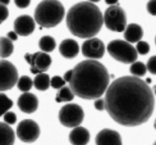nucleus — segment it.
Here are the masks:
<instances>
[{"mask_svg":"<svg viewBox=\"0 0 156 145\" xmlns=\"http://www.w3.org/2000/svg\"><path fill=\"white\" fill-rule=\"evenodd\" d=\"M72 75H73V69L69 70V71H66V72L65 73V74H64V81H65L66 82H69V83L70 80H71L72 78Z\"/></svg>","mask_w":156,"mask_h":145,"instance_id":"nucleus-35","label":"nucleus"},{"mask_svg":"<svg viewBox=\"0 0 156 145\" xmlns=\"http://www.w3.org/2000/svg\"><path fill=\"white\" fill-rule=\"evenodd\" d=\"M153 145H156V141H155V143H154V144H153Z\"/></svg>","mask_w":156,"mask_h":145,"instance_id":"nucleus-41","label":"nucleus"},{"mask_svg":"<svg viewBox=\"0 0 156 145\" xmlns=\"http://www.w3.org/2000/svg\"><path fill=\"white\" fill-rule=\"evenodd\" d=\"M108 51L115 60L124 64H133L138 57L136 49L129 43L121 40H114L108 45Z\"/></svg>","mask_w":156,"mask_h":145,"instance_id":"nucleus-5","label":"nucleus"},{"mask_svg":"<svg viewBox=\"0 0 156 145\" xmlns=\"http://www.w3.org/2000/svg\"><path fill=\"white\" fill-rule=\"evenodd\" d=\"M0 3L4 5H7L9 4V1H0Z\"/></svg>","mask_w":156,"mask_h":145,"instance_id":"nucleus-37","label":"nucleus"},{"mask_svg":"<svg viewBox=\"0 0 156 145\" xmlns=\"http://www.w3.org/2000/svg\"><path fill=\"white\" fill-rule=\"evenodd\" d=\"M16 67L7 60H0V91L10 90L18 83Z\"/></svg>","mask_w":156,"mask_h":145,"instance_id":"nucleus-8","label":"nucleus"},{"mask_svg":"<svg viewBox=\"0 0 156 145\" xmlns=\"http://www.w3.org/2000/svg\"><path fill=\"white\" fill-rule=\"evenodd\" d=\"M34 85L38 91H46L50 85V76L46 73L38 74L34 79Z\"/></svg>","mask_w":156,"mask_h":145,"instance_id":"nucleus-19","label":"nucleus"},{"mask_svg":"<svg viewBox=\"0 0 156 145\" xmlns=\"http://www.w3.org/2000/svg\"><path fill=\"white\" fill-rule=\"evenodd\" d=\"M34 85V81L31 80L30 77L28 76H21L18 81L17 86L18 88L22 92L27 93V91L31 89L32 86Z\"/></svg>","mask_w":156,"mask_h":145,"instance_id":"nucleus-24","label":"nucleus"},{"mask_svg":"<svg viewBox=\"0 0 156 145\" xmlns=\"http://www.w3.org/2000/svg\"><path fill=\"white\" fill-rule=\"evenodd\" d=\"M14 50V45L12 40L8 37H0V56L2 58L9 57Z\"/></svg>","mask_w":156,"mask_h":145,"instance_id":"nucleus-20","label":"nucleus"},{"mask_svg":"<svg viewBox=\"0 0 156 145\" xmlns=\"http://www.w3.org/2000/svg\"><path fill=\"white\" fill-rule=\"evenodd\" d=\"M129 71L134 77H143L146 74L147 67L142 62H135L131 65L130 68H129Z\"/></svg>","mask_w":156,"mask_h":145,"instance_id":"nucleus-23","label":"nucleus"},{"mask_svg":"<svg viewBox=\"0 0 156 145\" xmlns=\"http://www.w3.org/2000/svg\"><path fill=\"white\" fill-rule=\"evenodd\" d=\"M74 97L75 94L70 87H63L58 91L56 97V101L57 103L72 101Z\"/></svg>","mask_w":156,"mask_h":145,"instance_id":"nucleus-22","label":"nucleus"},{"mask_svg":"<svg viewBox=\"0 0 156 145\" xmlns=\"http://www.w3.org/2000/svg\"><path fill=\"white\" fill-rule=\"evenodd\" d=\"M124 38L128 43H136L141 41L143 36V30L137 24H129L124 30Z\"/></svg>","mask_w":156,"mask_h":145,"instance_id":"nucleus-17","label":"nucleus"},{"mask_svg":"<svg viewBox=\"0 0 156 145\" xmlns=\"http://www.w3.org/2000/svg\"><path fill=\"white\" fill-rule=\"evenodd\" d=\"M40 127L32 119H24L17 127V135L21 141L25 143L34 142L40 136Z\"/></svg>","mask_w":156,"mask_h":145,"instance_id":"nucleus-10","label":"nucleus"},{"mask_svg":"<svg viewBox=\"0 0 156 145\" xmlns=\"http://www.w3.org/2000/svg\"><path fill=\"white\" fill-rule=\"evenodd\" d=\"M95 143L96 145H122V139L117 132L105 129L98 134Z\"/></svg>","mask_w":156,"mask_h":145,"instance_id":"nucleus-13","label":"nucleus"},{"mask_svg":"<svg viewBox=\"0 0 156 145\" xmlns=\"http://www.w3.org/2000/svg\"><path fill=\"white\" fill-rule=\"evenodd\" d=\"M15 3L17 7L20 8V9H24V8H27V6L30 5V1H28V0H18V1H15Z\"/></svg>","mask_w":156,"mask_h":145,"instance_id":"nucleus-33","label":"nucleus"},{"mask_svg":"<svg viewBox=\"0 0 156 145\" xmlns=\"http://www.w3.org/2000/svg\"><path fill=\"white\" fill-rule=\"evenodd\" d=\"M154 91H155V94L156 95V85H155V86H154Z\"/></svg>","mask_w":156,"mask_h":145,"instance_id":"nucleus-39","label":"nucleus"},{"mask_svg":"<svg viewBox=\"0 0 156 145\" xmlns=\"http://www.w3.org/2000/svg\"><path fill=\"white\" fill-rule=\"evenodd\" d=\"M94 107L97 110L103 111L106 109V103L105 99L98 98L94 101Z\"/></svg>","mask_w":156,"mask_h":145,"instance_id":"nucleus-31","label":"nucleus"},{"mask_svg":"<svg viewBox=\"0 0 156 145\" xmlns=\"http://www.w3.org/2000/svg\"><path fill=\"white\" fill-rule=\"evenodd\" d=\"M24 59L30 65V71L33 74H41L47 71L52 63L50 55L44 52L26 53Z\"/></svg>","mask_w":156,"mask_h":145,"instance_id":"nucleus-9","label":"nucleus"},{"mask_svg":"<svg viewBox=\"0 0 156 145\" xmlns=\"http://www.w3.org/2000/svg\"><path fill=\"white\" fill-rule=\"evenodd\" d=\"M4 121L8 125H13L16 123L17 116L15 112H7L4 115Z\"/></svg>","mask_w":156,"mask_h":145,"instance_id":"nucleus-29","label":"nucleus"},{"mask_svg":"<svg viewBox=\"0 0 156 145\" xmlns=\"http://www.w3.org/2000/svg\"><path fill=\"white\" fill-rule=\"evenodd\" d=\"M34 29V20L29 15H21L18 17L14 22V31L19 36H28L33 33Z\"/></svg>","mask_w":156,"mask_h":145,"instance_id":"nucleus-12","label":"nucleus"},{"mask_svg":"<svg viewBox=\"0 0 156 145\" xmlns=\"http://www.w3.org/2000/svg\"><path fill=\"white\" fill-rule=\"evenodd\" d=\"M104 23L111 31H124L126 27V12L119 5L110 6L105 12Z\"/></svg>","mask_w":156,"mask_h":145,"instance_id":"nucleus-6","label":"nucleus"},{"mask_svg":"<svg viewBox=\"0 0 156 145\" xmlns=\"http://www.w3.org/2000/svg\"><path fill=\"white\" fill-rule=\"evenodd\" d=\"M18 106L23 112L30 114L33 113L37 109L38 99L31 93H24L18 100Z\"/></svg>","mask_w":156,"mask_h":145,"instance_id":"nucleus-14","label":"nucleus"},{"mask_svg":"<svg viewBox=\"0 0 156 145\" xmlns=\"http://www.w3.org/2000/svg\"><path fill=\"white\" fill-rule=\"evenodd\" d=\"M110 78L109 72L103 64L97 60H85L73 69L69 87L80 98L94 100L106 92Z\"/></svg>","mask_w":156,"mask_h":145,"instance_id":"nucleus-2","label":"nucleus"},{"mask_svg":"<svg viewBox=\"0 0 156 145\" xmlns=\"http://www.w3.org/2000/svg\"><path fill=\"white\" fill-rule=\"evenodd\" d=\"M65 16V9L59 1H43L34 11V19L40 26L50 28L57 26Z\"/></svg>","mask_w":156,"mask_h":145,"instance_id":"nucleus-4","label":"nucleus"},{"mask_svg":"<svg viewBox=\"0 0 156 145\" xmlns=\"http://www.w3.org/2000/svg\"><path fill=\"white\" fill-rule=\"evenodd\" d=\"M106 3H107V4L110 5H111V6L117 5H118V2H117V1H114V2H110V1L108 2V1H107Z\"/></svg>","mask_w":156,"mask_h":145,"instance_id":"nucleus-36","label":"nucleus"},{"mask_svg":"<svg viewBox=\"0 0 156 145\" xmlns=\"http://www.w3.org/2000/svg\"><path fill=\"white\" fill-rule=\"evenodd\" d=\"M103 23V15L92 2L74 5L66 15L67 27L74 36L79 38H92L99 33Z\"/></svg>","mask_w":156,"mask_h":145,"instance_id":"nucleus-3","label":"nucleus"},{"mask_svg":"<svg viewBox=\"0 0 156 145\" xmlns=\"http://www.w3.org/2000/svg\"><path fill=\"white\" fill-rule=\"evenodd\" d=\"M9 17V9L7 6L0 3V24L7 19Z\"/></svg>","mask_w":156,"mask_h":145,"instance_id":"nucleus-30","label":"nucleus"},{"mask_svg":"<svg viewBox=\"0 0 156 145\" xmlns=\"http://www.w3.org/2000/svg\"><path fill=\"white\" fill-rule=\"evenodd\" d=\"M15 139L13 129L6 123H0V145H13Z\"/></svg>","mask_w":156,"mask_h":145,"instance_id":"nucleus-18","label":"nucleus"},{"mask_svg":"<svg viewBox=\"0 0 156 145\" xmlns=\"http://www.w3.org/2000/svg\"><path fill=\"white\" fill-rule=\"evenodd\" d=\"M147 11L150 15L156 16V1H149L148 2Z\"/></svg>","mask_w":156,"mask_h":145,"instance_id":"nucleus-32","label":"nucleus"},{"mask_svg":"<svg viewBox=\"0 0 156 145\" xmlns=\"http://www.w3.org/2000/svg\"><path fill=\"white\" fill-rule=\"evenodd\" d=\"M146 67H147V70L151 74L156 75V56H152L148 60Z\"/></svg>","mask_w":156,"mask_h":145,"instance_id":"nucleus-28","label":"nucleus"},{"mask_svg":"<svg viewBox=\"0 0 156 145\" xmlns=\"http://www.w3.org/2000/svg\"><path fill=\"white\" fill-rule=\"evenodd\" d=\"M150 50V46L146 41H140L136 44V51L140 55H146Z\"/></svg>","mask_w":156,"mask_h":145,"instance_id":"nucleus-27","label":"nucleus"},{"mask_svg":"<svg viewBox=\"0 0 156 145\" xmlns=\"http://www.w3.org/2000/svg\"><path fill=\"white\" fill-rule=\"evenodd\" d=\"M56 43L53 37L47 35L41 38L39 41V47L44 53H50L56 48Z\"/></svg>","mask_w":156,"mask_h":145,"instance_id":"nucleus-21","label":"nucleus"},{"mask_svg":"<svg viewBox=\"0 0 156 145\" xmlns=\"http://www.w3.org/2000/svg\"><path fill=\"white\" fill-rule=\"evenodd\" d=\"M59 50L60 54L66 59H73L79 53V43L75 40L66 39L61 42Z\"/></svg>","mask_w":156,"mask_h":145,"instance_id":"nucleus-15","label":"nucleus"},{"mask_svg":"<svg viewBox=\"0 0 156 145\" xmlns=\"http://www.w3.org/2000/svg\"><path fill=\"white\" fill-rule=\"evenodd\" d=\"M106 110L118 124L140 126L152 116L155 97L146 81L134 76H123L110 85L105 97Z\"/></svg>","mask_w":156,"mask_h":145,"instance_id":"nucleus-1","label":"nucleus"},{"mask_svg":"<svg viewBox=\"0 0 156 145\" xmlns=\"http://www.w3.org/2000/svg\"><path fill=\"white\" fill-rule=\"evenodd\" d=\"M89 141V131L84 127L74 128L69 134V141L73 145H86Z\"/></svg>","mask_w":156,"mask_h":145,"instance_id":"nucleus-16","label":"nucleus"},{"mask_svg":"<svg viewBox=\"0 0 156 145\" xmlns=\"http://www.w3.org/2000/svg\"><path fill=\"white\" fill-rule=\"evenodd\" d=\"M13 106V102L5 94H0V117L5 115Z\"/></svg>","mask_w":156,"mask_h":145,"instance_id":"nucleus-25","label":"nucleus"},{"mask_svg":"<svg viewBox=\"0 0 156 145\" xmlns=\"http://www.w3.org/2000/svg\"><path fill=\"white\" fill-rule=\"evenodd\" d=\"M154 127H155V130H156V119H155V123H154Z\"/></svg>","mask_w":156,"mask_h":145,"instance_id":"nucleus-40","label":"nucleus"},{"mask_svg":"<svg viewBox=\"0 0 156 145\" xmlns=\"http://www.w3.org/2000/svg\"><path fill=\"white\" fill-rule=\"evenodd\" d=\"M82 54L85 57L91 59H98L104 56L105 47L103 41L98 38H91L82 44Z\"/></svg>","mask_w":156,"mask_h":145,"instance_id":"nucleus-11","label":"nucleus"},{"mask_svg":"<svg viewBox=\"0 0 156 145\" xmlns=\"http://www.w3.org/2000/svg\"><path fill=\"white\" fill-rule=\"evenodd\" d=\"M7 37L9 38L10 40L15 41L18 40V34H17L15 31H9V33H7Z\"/></svg>","mask_w":156,"mask_h":145,"instance_id":"nucleus-34","label":"nucleus"},{"mask_svg":"<svg viewBox=\"0 0 156 145\" xmlns=\"http://www.w3.org/2000/svg\"><path fill=\"white\" fill-rule=\"evenodd\" d=\"M146 82L148 84V85H149L150 83H152V80H151L150 78H146Z\"/></svg>","mask_w":156,"mask_h":145,"instance_id":"nucleus-38","label":"nucleus"},{"mask_svg":"<svg viewBox=\"0 0 156 145\" xmlns=\"http://www.w3.org/2000/svg\"><path fill=\"white\" fill-rule=\"evenodd\" d=\"M66 81L60 76H54L50 80V85L54 89H61L65 85Z\"/></svg>","mask_w":156,"mask_h":145,"instance_id":"nucleus-26","label":"nucleus"},{"mask_svg":"<svg viewBox=\"0 0 156 145\" xmlns=\"http://www.w3.org/2000/svg\"><path fill=\"white\" fill-rule=\"evenodd\" d=\"M84 111L80 106L69 103L62 106L59 112V120L67 128H76L80 126L84 119Z\"/></svg>","mask_w":156,"mask_h":145,"instance_id":"nucleus-7","label":"nucleus"},{"mask_svg":"<svg viewBox=\"0 0 156 145\" xmlns=\"http://www.w3.org/2000/svg\"><path fill=\"white\" fill-rule=\"evenodd\" d=\"M155 44H156V36H155Z\"/></svg>","mask_w":156,"mask_h":145,"instance_id":"nucleus-42","label":"nucleus"}]
</instances>
